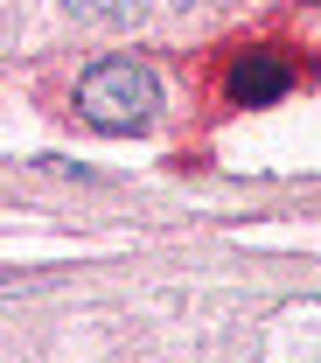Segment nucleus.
Segmentation results:
<instances>
[{
	"label": "nucleus",
	"instance_id": "nucleus-1",
	"mask_svg": "<svg viewBox=\"0 0 321 363\" xmlns=\"http://www.w3.org/2000/svg\"><path fill=\"white\" fill-rule=\"evenodd\" d=\"M77 112L98 133H147L154 112H161V77L147 63H133V56H105L77 84Z\"/></svg>",
	"mask_w": 321,
	"mask_h": 363
},
{
	"label": "nucleus",
	"instance_id": "nucleus-2",
	"mask_svg": "<svg viewBox=\"0 0 321 363\" xmlns=\"http://www.w3.org/2000/svg\"><path fill=\"white\" fill-rule=\"evenodd\" d=\"M286 84H293V70L273 49H244L230 63V105H273V98H286Z\"/></svg>",
	"mask_w": 321,
	"mask_h": 363
},
{
	"label": "nucleus",
	"instance_id": "nucleus-3",
	"mask_svg": "<svg viewBox=\"0 0 321 363\" xmlns=\"http://www.w3.org/2000/svg\"><path fill=\"white\" fill-rule=\"evenodd\" d=\"M70 7H77L84 21H126V14H133L140 0H70Z\"/></svg>",
	"mask_w": 321,
	"mask_h": 363
}]
</instances>
